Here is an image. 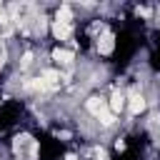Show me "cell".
<instances>
[{"instance_id":"5b68a950","label":"cell","mask_w":160,"mask_h":160,"mask_svg":"<svg viewBox=\"0 0 160 160\" xmlns=\"http://www.w3.org/2000/svg\"><path fill=\"white\" fill-rule=\"evenodd\" d=\"M42 82H45L48 88H58V85H60V72H58V70H45V72H42Z\"/></svg>"},{"instance_id":"6da1fadb","label":"cell","mask_w":160,"mask_h":160,"mask_svg":"<svg viewBox=\"0 0 160 160\" xmlns=\"http://www.w3.org/2000/svg\"><path fill=\"white\" fill-rule=\"evenodd\" d=\"M88 110H90L102 125H112V122H115V115L105 108V102H102L100 98H90V100H88Z\"/></svg>"},{"instance_id":"9c48e42d","label":"cell","mask_w":160,"mask_h":160,"mask_svg":"<svg viewBox=\"0 0 160 160\" xmlns=\"http://www.w3.org/2000/svg\"><path fill=\"white\" fill-rule=\"evenodd\" d=\"M95 155H98V158H100V160H108V155H105V150H100V148H98V150H95Z\"/></svg>"},{"instance_id":"3957f363","label":"cell","mask_w":160,"mask_h":160,"mask_svg":"<svg viewBox=\"0 0 160 160\" xmlns=\"http://www.w3.org/2000/svg\"><path fill=\"white\" fill-rule=\"evenodd\" d=\"M112 45H115V38H112V32H105V35L100 38V42H98V48H100V52H102V55L112 52Z\"/></svg>"},{"instance_id":"277c9868","label":"cell","mask_w":160,"mask_h":160,"mask_svg":"<svg viewBox=\"0 0 160 160\" xmlns=\"http://www.w3.org/2000/svg\"><path fill=\"white\" fill-rule=\"evenodd\" d=\"M52 32H55V38L58 40H65V38H70V25L68 22H52Z\"/></svg>"},{"instance_id":"ba28073f","label":"cell","mask_w":160,"mask_h":160,"mask_svg":"<svg viewBox=\"0 0 160 160\" xmlns=\"http://www.w3.org/2000/svg\"><path fill=\"white\" fill-rule=\"evenodd\" d=\"M58 22H68L70 25V20H72V12H70V8L68 5H60V10H58V18H55Z\"/></svg>"},{"instance_id":"8992f818","label":"cell","mask_w":160,"mask_h":160,"mask_svg":"<svg viewBox=\"0 0 160 160\" xmlns=\"http://www.w3.org/2000/svg\"><path fill=\"white\" fill-rule=\"evenodd\" d=\"M122 105H125V98L120 95V92H112V98H110V112L115 115V112H120L122 110Z\"/></svg>"},{"instance_id":"7a4b0ae2","label":"cell","mask_w":160,"mask_h":160,"mask_svg":"<svg viewBox=\"0 0 160 160\" xmlns=\"http://www.w3.org/2000/svg\"><path fill=\"white\" fill-rule=\"evenodd\" d=\"M142 110H145V98L138 95V92H132V95H130V112H132V115H140Z\"/></svg>"},{"instance_id":"30bf717a","label":"cell","mask_w":160,"mask_h":160,"mask_svg":"<svg viewBox=\"0 0 160 160\" xmlns=\"http://www.w3.org/2000/svg\"><path fill=\"white\" fill-rule=\"evenodd\" d=\"M30 62H32V55H30V52H28V55H25V58H22V65H30Z\"/></svg>"},{"instance_id":"52a82bcc","label":"cell","mask_w":160,"mask_h":160,"mask_svg":"<svg viewBox=\"0 0 160 160\" xmlns=\"http://www.w3.org/2000/svg\"><path fill=\"white\" fill-rule=\"evenodd\" d=\"M52 60H58V62L68 65V62L72 60V50H60V48H58V50L52 52Z\"/></svg>"}]
</instances>
